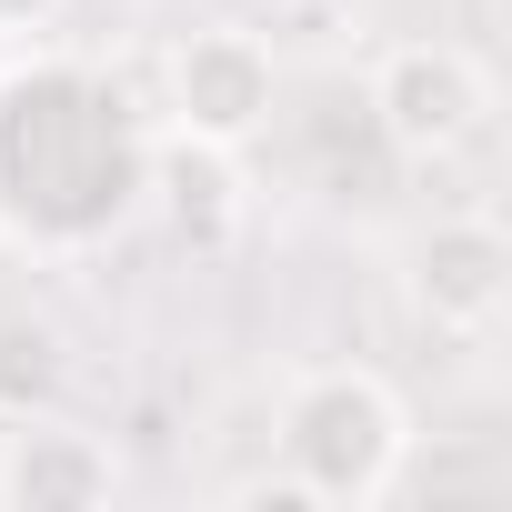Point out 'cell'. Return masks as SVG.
I'll use <instances>...</instances> for the list:
<instances>
[{
    "mask_svg": "<svg viewBox=\"0 0 512 512\" xmlns=\"http://www.w3.org/2000/svg\"><path fill=\"white\" fill-rule=\"evenodd\" d=\"M0 71H11V31H0Z\"/></svg>",
    "mask_w": 512,
    "mask_h": 512,
    "instance_id": "11",
    "label": "cell"
},
{
    "mask_svg": "<svg viewBox=\"0 0 512 512\" xmlns=\"http://www.w3.org/2000/svg\"><path fill=\"white\" fill-rule=\"evenodd\" d=\"M251 11H302V0H251Z\"/></svg>",
    "mask_w": 512,
    "mask_h": 512,
    "instance_id": "10",
    "label": "cell"
},
{
    "mask_svg": "<svg viewBox=\"0 0 512 512\" xmlns=\"http://www.w3.org/2000/svg\"><path fill=\"white\" fill-rule=\"evenodd\" d=\"M412 462V412L382 372L362 362H322V372H292L282 392V472L302 482L312 512H372L392 502Z\"/></svg>",
    "mask_w": 512,
    "mask_h": 512,
    "instance_id": "1",
    "label": "cell"
},
{
    "mask_svg": "<svg viewBox=\"0 0 512 512\" xmlns=\"http://www.w3.org/2000/svg\"><path fill=\"white\" fill-rule=\"evenodd\" d=\"M171 91V131L191 141H221V151H251L272 131V101H282V71H272V41L262 31H191L161 71Z\"/></svg>",
    "mask_w": 512,
    "mask_h": 512,
    "instance_id": "3",
    "label": "cell"
},
{
    "mask_svg": "<svg viewBox=\"0 0 512 512\" xmlns=\"http://www.w3.org/2000/svg\"><path fill=\"white\" fill-rule=\"evenodd\" d=\"M121 492V452L61 412H21L0 432V512H101Z\"/></svg>",
    "mask_w": 512,
    "mask_h": 512,
    "instance_id": "5",
    "label": "cell"
},
{
    "mask_svg": "<svg viewBox=\"0 0 512 512\" xmlns=\"http://www.w3.org/2000/svg\"><path fill=\"white\" fill-rule=\"evenodd\" d=\"M61 402V342L51 322H0V422H21V412H51Z\"/></svg>",
    "mask_w": 512,
    "mask_h": 512,
    "instance_id": "7",
    "label": "cell"
},
{
    "mask_svg": "<svg viewBox=\"0 0 512 512\" xmlns=\"http://www.w3.org/2000/svg\"><path fill=\"white\" fill-rule=\"evenodd\" d=\"M51 21H61V0H0V31H11V41L21 31H51Z\"/></svg>",
    "mask_w": 512,
    "mask_h": 512,
    "instance_id": "9",
    "label": "cell"
},
{
    "mask_svg": "<svg viewBox=\"0 0 512 512\" xmlns=\"http://www.w3.org/2000/svg\"><path fill=\"white\" fill-rule=\"evenodd\" d=\"M231 512H312L292 472H262V482H231Z\"/></svg>",
    "mask_w": 512,
    "mask_h": 512,
    "instance_id": "8",
    "label": "cell"
},
{
    "mask_svg": "<svg viewBox=\"0 0 512 512\" xmlns=\"http://www.w3.org/2000/svg\"><path fill=\"white\" fill-rule=\"evenodd\" d=\"M372 121H382L392 151L442 161V151H462L492 121V71L462 41H392L372 61Z\"/></svg>",
    "mask_w": 512,
    "mask_h": 512,
    "instance_id": "2",
    "label": "cell"
},
{
    "mask_svg": "<svg viewBox=\"0 0 512 512\" xmlns=\"http://www.w3.org/2000/svg\"><path fill=\"white\" fill-rule=\"evenodd\" d=\"M412 312L432 322V332H492L502 322V302H512V241H502V221H482V211H442L422 241H412Z\"/></svg>",
    "mask_w": 512,
    "mask_h": 512,
    "instance_id": "4",
    "label": "cell"
},
{
    "mask_svg": "<svg viewBox=\"0 0 512 512\" xmlns=\"http://www.w3.org/2000/svg\"><path fill=\"white\" fill-rule=\"evenodd\" d=\"M141 201L161 211V231H171V241L211 251V241H231V231H241V211H251V181H241V151L171 131L161 151H141Z\"/></svg>",
    "mask_w": 512,
    "mask_h": 512,
    "instance_id": "6",
    "label": "cell"
}]
</instances>
